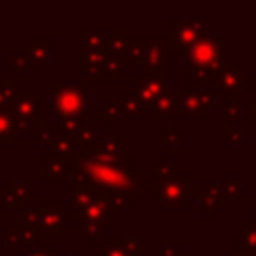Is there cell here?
<instances>
[{"mask_svg":"<svg viewBox=\"0 0 256 256\" xmlns=\"http://www.w3.org/2000/svg\"><path fill=\"white\" fill-rule=\"evenodd\" d=\"M68 168L72 180L84 182L94 190L108 194L114 210H130L134 202L142 198L144 182L142 176L134 172L132 154L104 158L88 152H78L70 160Z\"/></svg>","mask_w":256,"mask_h":256,"instance_id":"obj_1","label":"cell"},{"mask_svg":"<svg viewBox=\"0 0 256 256\" xmlns=\"http://www.w3.org/2000/svg\"><path fill=\"white\" fill-rule=\"evenodd\" d=\"M144 188L152 194V200L160 202L162 208H180L184 210L190 200L198 196V184L180 172L178 164L170 160L168 154L160 156V162L152 164V178Z\"/></svg>","mask_w":256,"mask_h":256,"instance_id":"obj_2","label":"cell"},{"mask_svg":"<svg viewBox=\"0 0 256 256\" xmlns=\"http://www.w3.org/2000/svg\"><path fill=\"white\" fill-rule=\"evenodd\" d=\"M188 58V90H196L202 82H214L218 70L224 66V40L220 36H202Z\"/></svg>","mask_w":256,"mask_h":256,"instance_id":"obj_3","label":"cell"},{"mask_svg":"<svg viewBox=\"0 0 256 256\" xmlns=\"http://www.w3.org/2000/svg\"><path fill=\"white\" fill-rule=\"evenodd\" d=\"M6 112L12 118L16 134L34 138L42 128V92L40 90H18Z\"/></svg>","mask_w":256,"mask_h":256,"instance_id":"obj_4","label":"cell"},{"mask_svg":"<svg viewBox=\"0 0 256 256\" xmlns=\"http://www.w3.org/2000/svg\"><path fill=\"white\" fill-rule=\"evenodd\" d=\"M52 90V102H50V112L58 120H68V118H80L88 116L86 114V104H88V82L80 84H70V82H50Z\"/></svg>","mask_w":256,"mask_h":256,"instance_id":"obj_5","label":"cell"},{"mask_svg":"<svg viewBox=\"0 0 256 256\" xmlns=\"http://www.w3.org/2000/svg\"><path fill=\"white\" fill-rule=\"evenodd\" d=\"M110 226H114L112 200L108 194L98 192V196L78 214V234L88 238V244L94 246L96 238H102Z\"/></svg>","mask_w":256,"mask_h":256,"instance_id":"obj_6","label":"cell"},{"mask_svg":"<svg viewBox=\"0 0 256 256\" xmlns=\"http://www.w3.org/2000/svg\"><path fill=\"white\" fill-rule=\"evenodd\" d=\"M172 26V36H170V46L172 54H188L192 46L206 36V20L204 18H188V20H170Z\"/></svg>","mask_w":256,"mask_h":256,"instance_id":"obj_7","label":"cell"},{"mask_svg":"<svg viewBox=\"0 0 256 256\" xmlns=\"http://www.w3.org/2000/svg\"><path fill=\"white\" fill-rule=\"evenodd\" d=\"M132 92L138 96L144 108H152L166 92H168V74H146L134 72L132 74Z\"/></svg>","mask_w":256,"mask_h":256,"instance_id":"obj_8","label":"cell"},{"mask_svg":"<svg viewBox=\"0 0 256 256\" xmlns=\"http://www.w3.org/2000/svg\"><path fill=\"white\" fill-rule=\"evenodd\" d=\"M70 224V212L62 208L58 200H42L38 208V230L42 236L56 238L62 234V230Z\"/></svg>","mask_w":256,"mask_h":256,"instance_id":"obj_9","label":"cell"},{"mask_svg":"<svg viewBox=\"0 0 256 256\" xmlns=\"http://www.w3.org/2000/svg\"><path fill=\"white\" fill-rule=\"evenodd\" d=\"M172 54L170 38H146V52L142 58V72L146 74H168V60Z\"/></svg>","mask_w":256,"mask_h":256,"instance_id":"obj_10","label":"cell"},{"mask_svg":"<svg viewBox=\"0 0 256 256\" xmlns=\"http://www.w3.org/2000/svg\"><path fill=\"white\" fill-rule=\"evenodd\" d=\"M252 76L242 68V64L232 62V64H224L216 78H214V90L222 92L228 98H242V82L250 80Z\"/></svg>","mask_w":256,"mask_h":256,"instance_id":"obj_11","label":"cell"},{"mask_svg":"<svg viewBox=\"0 0 256 256\" xmlns=\"http://www.w3.org/2000/svg\"><path fill=\"white\" fill-rule=\"evenodd\" d=\"M34 198V184L32 182H20V180H8L4 188L0 190V210L2 208H16L22 210L26 202Z\"/></svg>","mask_w":256,"mask_h":256,"instance_id":"obj_12","label":"cell"},{"mask_svg":"<svg viewBox=\"0 0 256 256\" xmlns=\"http://www.w3.org/2000/svg\"><path fill=\"white\" fill-rule=\"evenodd\" d=\"M124 60L120 56H114L108 52V56L104 58V62L88 76V80L92 82H122L124 78Z\"/></svg>","mask_w":256,"mask_h":256,"instance_id":"obj_13","label":"cell"},{"mask_svg":"<svg viewBox=\"0 0 256 256\" xmlns=\"http://www.w3.org/2000/svg\"><path fill=\"white\" fill-rule=\"evenodd\" d=\"M40 174H42L40 176L42 182H68L70 180L68 164L50 152L42 154V158H40Z\"/></svg>","mask_w":256,"mask_h":256,"instance_id":"obj_14","label":"cell"},{"mask_svg":"<svg viewBox=\"0 0 256 256\" xmlns=\"http://www.w3.org/2000/svg\"><path fill=\"white\" fill-rule=\"evenodd\" d=\"M196 202L200 204V208L206 212L208 218H214L216 212H218V210L222 208V204H224V188H222V184L208 182L204 190H198Z\"/></svg>","mask_w":256,"mask_h":256,"instance_id":"obj_15","label":"cell"},{"mask_svg":"<svg viewBox=\"0 0 256 256\" xmlns=\"http://www.w3.org/2000/svg\"><path fill=\"white\" fill-rule=\"evenodd\" d=\"M80 152H88L94 156H104V158H118L124 156V136H98V140Z\"/></svg>","mask_w":256,"mask_h":256,"instance_id":"obj_16","label":"cell"},{"mask_svg":"<svg viewBox=\"0 0 256 256\" xmlns=\"http://www.w3.org/2000/svg\"><path fill=\"white\" fill-rule=\"evenodd\" d=\"M96 196H98V190H94L92 186H88L84 182H78V180H70V196H68L70 208L82 212Z\"/></svg>","mask_w":256,"mask_h":256,"instance_id":"obj_17","label":"cell"},{"mask_svg":"<svg viewBox=\"0 0 256 256\" xmlns=\"http://www.w3.org/2000/svg\"><path fill=\"white\" fill-rule=\"evenodd\" d=\"M108 34L106 28H80L78 30V50H108Z\"/></svg>","mask_w":256,"mask_h":256,"instance_id":"obj_18","label":"cell"},{"mask_svg":"<svg viewBox=\"0 0 256 256\" xmlns=\"http://www.w3.org/2000/svg\"><path fill=\"white\" fill-rule=\"evenodd\" d=\"M24 56H28L32 62L36 64H46L50 60V54H52V40L50 36H34L32 42L28 46H24L22 50Z\"/></svg>","mask_w":256,"mask_h":256,"instance_id":"obj_19","label":"cell"},{"mask_svg":"<svg viewBox=\"0 0 256 256\" xmlns=\"http://www.w3.org/2000/svg\"><path fill=\"white\" fill-rule=\"evenodd\" d=\"M152 116L158 118V116H170V118H186L182 114V110L178 108V102H176V92H166L152 108H150Z\"/></svg>","mask_w":256,"mask_h":256,"instance_id":"obj_20","label":"cell"},{"mask_svg":"<svg viewBox=\"0 0 256 256\" xmlns=\"http://www.w3.org/2000/svg\"><path fill=\"white\" fill-rule=\"evenodd\" d=\"M4 68H6V72H30V74L42 72V66L32 62L24 54H8L4 58Z\"/></svg>","mask_w":256,"mask_h":256,"instance_id":"obj_21","label":"cell"},{"mask_svg":"<svg viewBox=\"0 0 256 256\" xmlns=\"http://www.w3.org/2000/svg\"><path fill=\"white\" fill-rule=\"evenodd\" d=\"M50 154H54L56 158H60V160H64L66 164H70V160L78 154V146H76L74 138L62 134V136L50 146Z\"/></svg>","mask_w":256,"mask_h":256,"instance_id":"obj_22","label":"cell"},{"mask_svg":"<svg viewBox=\"0 0 256 256\" xmlns=\"http://www.w3.org/2000/svg\"><path fill=\"white\" fill-rule=\"evenodd\" d=\"M96 256H132L126 250V238L122 236H110L104 244L96 246Z\"/></svg>","mask_w":256,"mask_h":256,"instance_id":"obj_23","label":"cell"},{"mask_svg":"<svg viewBox=\"0 0 256 256\" xmlns=\"http://www.w3.org/2000/svg\"><path fill=\"white\" fill-rule=\"evenodd\" d=\"M96 116H98L100 120H104V124H106L108 128H112V126L116 124V120L124 116L122 100H110V102H106V106L100 108V110L96 112Z\"/></svg>","mask_w":256,"mask_h":256,"instance_id":"obj_24","label":"cell"},{"mask_svg":"<svg viewBox=\"0 0 256 256\" xmlns=\"http://www.w3.org/2000/svg\"><path fill=\"white\" fill-rule=\"evenodd\" d=\"M234 252H250L256 254V228H242L240 236L234 238Z\"/></svg>","mask_w":256,"mask_h":256,"instance_id":"obj_25","label":"cell"},{"mask_svg":"<svg viewBox=\"0 0 256 256\" xmlns=\"http://www.w3.org/2000/svg\"><path fill=\"white\" fill-rule=\"evenodd\" d=\"M144 52H146V38L132 36V38H128V44H126L124 62H126V64H128V62H142Z\"/></svg>","mask_w":256,"mask_h":256,"instance_id":"obj_26","label":"cell"},{"mask_svg":"<svg viewBox=\"0 0 256 256\" xmlns=\"http://www.w3.org/2000/svg\"><path fill=\"white\" fill-rule=\"evenodd\" d=\"M16 142V130L6 110H0V146H12Z\"/></svg>","mask_w":256,"mask_h":256,"instance_id":"obj_27","label":"cell"},{"mask_svg":"<svg viewBox=\"0 0 256 256\" xmlns=\"http://www.w3.org/2000/svg\"><path fill=\"white\" fill-rule=\"evenodd\" d=\"M126 44H128V36H126V32H124V28L118 26V28L112 32V36L108 38V52L114 54V56H120V58L124 60Z\"/></svg>","mask_w":256,"mask_h":256,"instance_id":"obj_28","label":"cell"},{"mask_svg":"<svg viewBox=\"0 0 256 256\" xmlns=\"http://www.w3.org/2000/svg\"><path fill=\"white\" fill-rule=\"evenodd\" d=\"M122 106H124V114L132 116V118H142L144 106H142V102L138 100V96L132 90H126L122 94Z\"/></svg>","mask_w":256,"mask_h":256,"instance_id":"obj_29","label":"cell"},{"mask_svg":"<svg viewBox=\"0 0 256 256\" xmlns=\"http://www.w3.org/2000/svg\"><path fill=\"white\" fill-rule=\"evenodd\" d=\"M98 132H96V128H92V126H84L82 130H78L74 136H70V138H74V142H76V146H78V152L80 150H86V148H90L96 140H98Z\"/></svg>","mask_w":256,"mask_h":256,"instance_id":"obj_30","label":"cell"},{"mask_svg":"<svg viewBox=\"0 0 256 256\" xmlns=\"http://www.w3.org/2000/svg\"><path fill=\"white\" fill-rule=\"evenodd\" d=\"M222 112H224V122L226 124H234L236 120H240L242 118V98H228V100H224Z\"/></svg>","mask_w":256,"mask_h":256,"instance_id":"obj_31","label":"cell"},{"mask_svg":"<svg viewBox=\"0 0 256 256\" xmlns=\"http://www.w3.org/2000/svg\"><path fill=\"white\" fill-rule=\"evenodd\" d=\"M60 136H62V132H60L58 126H46V128H40L36 132V136L32 138V142L36 146H52Z\"/></svg>","mask_w":256,"mask_h":256,"instance_id":"obj_32","label":"cell"},{"mask_svg":"<svg viewBox=\"0 0 256 256\" xmlns=\"http://www.w3.org/2000/svg\"><path fill=\"white\" fill-rule=\"evenodd\" d=\"M222 188H224V196H228V198H232V200H242V184L240 182H236L234 180V174L232 172H226L224 174V184H222Z\"/></svg>","mask_w":256,"mask_h":256,"instance_id":"obj_33","label":"cell"},{"mask_svg":"<svg viewBox=\"0 0 256 256\" xmlns=\"http://www.w3.org/2000/svg\"><path fill=\"white\" fill-rule=\"evenodd\" d=\"M42 232L38 230V228H34V226H28V224H24L22 226V244H26V246H34V248H42L44 244H42Z\"/></svg>","mask_w":256,"mask_h":256,"instance_id":"obj_34","label":"cell"},{"mask_svg":"<svg viewBox=\"0 0 256 256\" xmlns=\"http://www.w3.org/2000/svg\"><path fill=\"white\" fill-rule=\"evenodd\" d=\"M16 86L10 82H0V110H6L8 104L12 102V98L16 96Z\"/></svg>","mask_w":256,"mask_h":256,"instance_id":"obj_35","label":"cell"},{"mask_svg":"<svg viewBox=\"0 0 256 256\" xmlns=\"http://www.w3.org/2000/svg\"><path fill=\"white\" fill-rule=\"evenodd\" d=\"M224 142L228 146H236L242 142V128L234 126V124H226L224 128Z\"/></svg>","mask_w":256,"mask_h":256,"instance_id":"obj_36","label":"cell"},{"mask_svg":"<svg viewBox=\"0 0 256 256\" xmlns=\"http://www.w3.org/2000/svg\"><path fill=\"white\" fill-rule=\"evenodd\" d=\"M6 246H20L22 244V226H10L4 230Z\"/></svg>","mask_w":256,"mask_h":256,"instance_id":"obj_37","label":"cell"},{"mask_svg":"<svg viewBox=\"0 0 256 256\" xmlns=\"http://www.w3.org/2000/svg\"><path fill=\"white\" fill-rule=\"evenodd\" d=\"M160 142L164 146H176L180 142V132L172 130V128H162L160 130Z\"/></svg>","mask_w":256,"mask_h":256,"instance_id":"obj_38","label":"cell"},{"mask_svg":"<svg viewBox=\"0 0 256 256\" xmlns=\"http://www.w3.org/2000/svg\"><path fill=\"white\" fill-rule=\"evenodd\" d=\"M196 94H198V98H200V102H202V106L206 110L210 106H214V102H216V90H198L196 88Z\"/></svg>","mask_w":256,"mask_h":256,"instance_id":"obj_39","label":"cell"},{"mask_svg":"<svg viewBox=\"0 0 256 256\" xmlns=\"http://www.w3.org/2000/svg\"><path fill=\"white\" fill-rule=\"evenodd\" d=\"M126 250L134 256V254H138L140 250H142V242H140V238H126Z\"/></svg>","mask_w":256,"mask_h":256,"instance_id":"obj_40","label":"cell"},{"mask_svg":"<svg viewBox=\"0 0 256 256\" xmlns=\"http://www.w3.org/2000/svg\"><path fill=\"white\" fill-rule=\"evenodd\" d=\"M16 256H52V248L50 246H42L40 250H34L30 254H16Z\"/></svg>","mask_w":256,"mask_h":256,"instance_id":"obj_41","label":"cell"},{"mask_svg":"<svg viewBox=\"0 0 256 256\" xmlns=\"http://www.w3.org/2000/svg\"><path fill=\"white\" fill-rule=\"evenodd\" d=\"M180 254V248L178 246H164L160 250V256H178Z\"/></svg>","mask_w":256,"mask_h":256,"instance_id":"obj_42","label":"cell"},{"mask_svg":"<svg viewBox=\"0 0 256 256\" xmlns=\"http://www.w3.org/2000/svg\"><path fill=\"white\" fill-rule=\"evenodd\" d=\"M252 106H254V110H256V82H252Z\"/></svg>","mask_w":256,"mask_h":256,"instance_id":"obj_43","label":"cell"},{"mask_svg":"<svg viewBox=\"0 0 256 256\" xmlns=\"http://www.w3.org/2000/svg\"><path fill=\"white\" fill-rule=\"evenodd\" d=\"M228 256H256V254H250V252H232Z\"/></svg>","mask_w":256,"mask_h":256,"instance_id":"obj_44","label":"cell"},{"mask_svg":"<svg viewBox=\"0 0 256 256\" xmlns=\"http://www.w3.org/2000/svg\"><path fill=\"white\" fill-rule=\"evenodd\" d=\"M252 228H256V212H254V216H252Z\"/></svg>","mask_w":256,"mask_h":256,"instance_id":"obj_45","label":"cell"},{"mask_svg":"<svg viewBox=\"0 0 256 256\" xmlns=\"http://www.w3.org/2000/svg\"><path fill=\"white\" fill-rule=\"evenodd\" d=\"M70 256H82V254H70Z\"/></svg>","mask_w":256,"mask_h":256,"instance_id":"obj_46","label":"cell"}]
</instances>
